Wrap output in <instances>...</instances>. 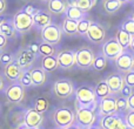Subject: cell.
<instances>
[{
	"instance_id": "6da1fadb",
	"label": "cell",
	"mask_w": 134,
	"mask_h": 129,
	"mask_svg": "<svg viewBox=\"0 0 134 129\" xmlns=\"http://www.w3.org/2000/svg\"><path fill=\"white\" fill-rule=\"evenodd\" d=\"M98 102L88 107H79L75 112V122L82 129L93 126L98 121Z\"/></svg>"
},
{
	"instance_id": "7a4b0ae2",
	"label": "cell",
	"mask_w": 134,
	"mask_h": 129,
	"mask_svg": "<svg viewBox=\"0 0 134 129\" xmlns=\"http://www.w3.org/2000/svg\"><path fill=\"white\" fill-rule=\"evenodd\" d=\"M76 100V108L79 107H88L93 103H97V97H95L94 87L91 85H81L74 90Z\"/></svg>"
},
{
	"instance_id": "3957f363",
	"label": "cell",
	"mask_w": 134,
	"mask_h": 129,
	"mask_svg": "<svg viewBox=\"0 0 134 129\" xmlns=\"http://www.w3.org/2000/svg\"><path fill=\"white\" fill-rule=\"evenodd\" d=\"M52 118L57 128L65 129L75 122V112L69 107H60L53 112Z\"/></svg>"
},
{
	"instance_id": "277c9868",
	"label": "cell",
	"mask_w": 134,
	"mask_h": 129,
	"mask_svg": "<svg viewBox=\"0 0 134 129\" xmlns=\"http://www.w3.org/2000/svg\"><path fill=\"white\" fill-rule=\"evenodd\" d=\"M41 39L42 41L47 42L49 45H53V46H57L58 44H60L61 39H63V31H61V27L57 24H54L52 21L51 24H48L47 26H45L41 31Z\"/></svg>"
},
{
	"instance_id": "5b68a950",
	"label": "cell",
	"mask_w": 134,
	"mask_h": 129,
	"mask_svg": "<svg viewBox=\"0 0 134 129\" xmlns=\"http://www.w3.org/2000/svg\"><path fill=\"white\" fill-rule=\"evenodd\" d=\"M12 21H13L16 33L19 34H26L33 28V16L24 12L23 9L18 11L14 14Z\"/></svg>"
},
{
	"instance_id": "8992f818",
	"label": "cell",
	"mask_w": 134,
	"mask_h": 129,
	"mask_svg": "<svg viewBox=\"0 0 134 129\" xmlns=\"http://www.w3.org/2000/svg\"><path fill=\"white\" fill-rule=\"evenodd\" d=\"M95 53L90 48V47H80L76 51H74V58H75V64L82 71L90 69L92 66L93 59H94Z\"/></svg>"
},
{
	"instance_id": "52a82bcc",
	"label": "cell",
	"mask_w": 134,
	"mask_h": 129,
	"mask_svg": "<svg viewBox=\"0 0 134 129\" xmlns=\"http://www.w3.org/2000/svg\"><path fill=\"white\" fill-rule=\"evenodd\" d=\"M97 123L101 129H125L126 122L122 115L112 114L106 116H98Z\"/></svg>"
},
{
	"instance_id": "ba28073f",
	"label": "cell",
	"mask_w": 134,
	"mask_h": 129,
	"mask_svg": "<svg viewBox=\"0 0 134 129\" xmlns=\"http://www.w3.org/2000/svg\"><path fill=\"white\" fill-rule=\"evenodd\" d=\"M74 90H75L74 82L69 79H60L55 81L53 85V92L55 96L63 100L68 99L72 95H74Z\"/></svg>"
},
{
	"instance_id": "9c48e42d",
	"label": "cell",
	"mask_w": 134,
	"mask_h": 129,
	"mask_svg": "<svg viewBox=\"0 0 134 129\" xmlns=\"http://www.w3.org/2000/svg\"><path fill=\"white\" fill-rule=\"evenodd\" d=\"M85 35L88 41H91L92 44L99 45L101 42H104L105 39H106V30L100 22L91 21L90 28H88L87 33Z\"/></svg>"
},
{
	"instance_id": "30bf717a",
	"label": "cell",
	"mask_w": 134,
	"mask_h": 129,
	"mask_svg": "<svg viewBox=\"0 0 134 129\" xmlns=\"http://www.w3.org/2000/svg\"><path fill=\"white\" fill-rule=\"evenodd\" d=\"M101 51L104 56L107 59V61H114L118 58L119 54L122 52V47L116 41L115 38H109L108 40H106L102 44Z\"/></svg>"
},
{
	"instance_id": "8fae6325",
	"label": "cell",
	"mask_w": 134,
	"mask_h": 129,
	"mask_svg": "<svg viewBox=\"0 0 134 129\" xmlns=\"http://www.w3.org/2000/svg\"><path fill=\"white\" fill-rule=\"evenodd\" d=\"M5 95L8 102L14 104L20 103L25 97V88L18 82H11V85L5 89Z\"/></svg>"
},
{
	"instance_id": "7c38bea8",
	"label": "cell",
	"mask_w": 134,
	"mask_h": 129,
	"mask_svg": "<svg viewBox=\"0 0 134 129\" xmlns=\"http://www.w3.org/2000/svg\"><path fill=\"white\" fill-rule=\"evenodd\" d=\"M35 59H37V55L33 54L27 47H23V48H20L15 53V55H14V60L18 62V64L21 67L23 71L32 68Z\"/></svg>"
},
{
	"instance_id": "4fadbf2b",
	"label": "cell",
	"mask_w": 134,
	"mask_h": 129,
	"mask_svg": "<svg viewBox=\"0 0 134 129\" xmlns=\"http://www.w3.org/2000/svg\"><path fill=\"white\" fill-rule=\"evenodd\" d=\"M133 60H134V54L128 48L122 49V52H121L118 55V58L114 60V62H115V68L118 69L120 73L125 74L126 72L132 69Z\"/></svg>"
},
{
	"instance_id": "5bb4252c",
	"label": "cell",
	"mask_w": 134,
	"mask_h": 129,
	"mask_svg": "<svg viewBox=\"0 0 134 129\" xmlns=\"http://www.w3.org/2000/svg\"><path fill=\"white\" fill-rule=\"evenodd\" d=\"M115 96L116 95L109 94L105 96L104 99L98 101V116H106V115H112V114H116L115 110Z\"/></svg>"
},
{
	"instance_id": "9a60e30c",
	"label": "cell",
	"mask_w": 134,
	"mask_h": 129,
	"mask_svg": "<svg viewBox=\"0 0 134 129\" xmlns=\"http://www.w3.org/2000/svg\"><path fill=\"white\" fill-rule=\"evenodd\" d=\"M44 121V114L39 113L38 110H35L34 108H31L28 110H26V113L24 114V125L30 129H37L40 127V125Z\"/></svg>"
},
{
	"instance_id": "2e32d148",
	"label": "cell",
	"mask_w": 134,
	"mask_h": 129,
	"mask_svg": "<svg viewBox=\"0 0 134 129\" xmlns=\"http://www.w3.org/2000/svg\"><path fill=\"white\" fill-rule=\"evenodd\" d=\"M106 83L108 85L109 90H111V94L113 95H119L122 86L125 85V81H124V74L120 72H114L111 73L106 79H105Z\"/></svg>"
},
{
	"instance_id": "e0dca14e",
	"label": "cell",
	"mask_w": 134,
	"mask_h": 129,
	"mask_svg": "<svg viewBox=\"0 0 134 129\" xmlns=\"http://www.w3.org/2000/svg\"><path fill=\"white\" fill-rule=\"evenodd\" d=\"M55 56L57 60H58V66L61 69H71L75 64V58H74L73 49H63Z\"/></svg>"
},
{
	"instance_id": "ac0fdd59",
	"label": "cell",
	"mask_w": 134,
	"mask_h": 129,
	"mask_svg": "<svg viewBox=\"0 0 134 129\" xmlns=\"http://www.w3.org/2000/svg\"><path fill=\"white\" fill-rule=\"evenodd\" d=\"M51 22H52V15L47 11L39 9L33 15V28H35L38 31H41L45 26H47Z\"/></svg>"
},
{
	"instance_id": "d6986e66",
	"label": "cell",
	"mask_w": 134,
	"mask_h": 129,
	"mask_svg": "<svg viewBox=\"0 0 134 129\" xmlns=\"http://www.w3.org/2000/svg\"><path fill=\"white\" fill-rule=\"evenodd\" d=\"M21 73H23V69H21V67L19 66L15 60H13L8 64L4 66V75L6 76V79L9 82H15V81H18Z\"/></svg>"
},
{
	"instance_id": "ffe728a7",
	"label": "cell",
	"mask_w": 134,
	"mask_h": 129,
	"mask_svg": "<svg viewBox=\"0 0 134 129\" xmlns=\"http://www.w3.org/2000/svg\"><path fill=\"white\" fill-rule=\"evenodd\" d=\"M30 75L32 80V86L41 87L47 81V74L41 67H32L30 68Z\"/></svg>"
},
{
	"instance_id": "44dd1931",
	"label": "cell",
	"mask_w": 134,
	"mask_h": 129,
	"mask_svg": "<svg viewBox=\"0 0 134 129\" xmlns=\"http://www.w3.org/2000/svg\"><path fill=\"white\" fill-rule=\"evenodd\" d=\"M0 33H1L2 35H5L7 39L15 38L16 31H15V27H14V25H13L12 19H4V20H0Z\"/></svg>"
},
{
	"instance_id": "7402d4cb",
	"label": "cell",
	"mask_w": 134,
	"mask_h": 129,
	"mask_svg": "<svg viewBox=\"0 0 134 129\" xmlns=\"http://www.w3.org/2000/svg\"><path fill=\"white\" fill-rule=\"evenodd\" d=\"M67 5H72V6H76L80 8L82 12L88 13L97 4V0H66Z\"/></svg>"
},
{
	"instance_id": "603a6c76",
	"label": "cell",
	"mask_w": 134,
	"mask_h": 129,
	"mask_svg": "<svg viewBox=\"0 0 134 129\" xmlns=\"http://www.w3.org/2000/svg\"><path fill=\"white\" fill-rule=\"evenodd\" d=\"M48 11L51 14H64L67 7L66 0H48Z\"/></svg>"
},
{
	"instance_id": "cb8c5ba5",
	"label": "cell",
	"mask_w": 134,
	"mask_h": 129,
	"mask_svg": "<svg viewBox=\"0 0 134 129\" xmlns=\"http://www.w3.org/2000/svg\"><path fill=\"white\" fill-rule=\"evenodd\" d=\"M41 68L44 69L45 72H48V73H52V72L57 71L59 68L58 66V60H57L55 55H48V56H42L41 60Z\"/></svg>"
},
{
	"instance_id": "d4e9b609",
	"label": "cell",
	"mask_w": 134,
	"mask_h": 129,
	"mask_svg": "<svg viewBox=\"0 0 134 129\" xmlns=\"http://www.w3.org/2000/svg\"><path fill=\"white\" fill-rule=\"evenodd\" d=\"M65 18H68V19H72V20H80L81 18L86 16L85 12H82L80 8H78L76 6H72V5H67L66 9H65Z\"/></svg>"
},
{
	"instance_id": "484cf974",
	"label": "cell",
	"mask_w": 134,
	"mask_h": 129,
	"mask_svg": "<svg viewBox=\"0 0 134 129\" xmlns=\"http://www.w3.org/2000/svg\"><path fill=\"white\" fill-rule=\"evenodd\" d=\"M94 93H95L97 101H99V100L104 99L105 96H107V95L111 94V90H109V87H108V85L106 83V81L101 80V81H99V82L95 85Z\"/></svg>"
},
{
	"instance_id": "4316f807",
	"label": "cell",
	"mask_w": 134,
	"mask_h": 129,
	"mask_svg": "<svg viewBox=\"0 0 134 129\" xmlns=\"http://www.w3.org/2000/svg\"><path fill=\"white\" fill-rule=\"evenodd\" d=\"M122 6V2L119 0H104L102 1V9L107 14H114Z\"/></svg>"
},
{
	"instance_id": "83f0119b",
	"label": "cell",
	"mask_w": 134,
	"mask_h": 129,
	"mask_svg": "<svg viewBox=\"0 0 134 129\" xmlns=\"http://www.w3.org/2000/svg\"><path fill=\"white\" fill-rule=\"evenodd\" d=\"M76 20H72V19L65 18L63 20V25L60 26L63 34L66 35H75L76 34Z\"/></svg>"
},
{
	"instance_id": "f1b7e54d",
	"label": "cell",
	"mask_w": 134,
	"mask_h": 129,
	"mask_svg": "<svg viewBox=\"0 0 134 129\" xmlns=\"http://www.w3.org/2000/svg\"><path fill=\"white\" fill-rule=\"evenodd\" d=\"M116 41L120 44V46L122 47V49H126L130 47V44H131V40H132V35L128 34L124 28H119L118 30V33H116Z\"/></svg>"
},
{
	"instance_id": "f546056e",
	"label": "cell",
	"mask_w": 134,
	"mask_h": 129,
	"mask_svg": "<svg viewBox=\"0 0 134 129\" xmlns=\"http://www.w3.org/2000/svg\"><path fill=\"white\" fill-rule=\"evenodd\" d=\"M115 110H116V114L122 115V116H125V114L130 110L128 109V102L126 97L121 96V95H116L115 96Z\"/></svg>"
},
{
	"instance_id": "4dcf8cb0",
	"label": "cell",
	"mask_w": 134,
	"mask_h": 129,
	"mask_svg": "<svg viewBox=\"0 0 134 129\" xmlns=\"http://www.w3.org/2000/svg\"><path fill=\"white\" fill-rule=\"evenodd\" d=\"M106 66H107V59L104 56V54L102 53L95 54L91 68H92L93 71H95V72H101V71H104V69L106 68Z\"/></svg>"
},
{
	"instance_id": "1f68e13d",
	"label": "cell",
	"mask_w": 134,
	"mask_h": 129,
	"mask_svg": "<svg viewBox=\"0 0 134 129\" xmlns=\"http://www.w3.org/2000/svg\"><path fill=\"white\" fill-rule=\"evenodd\" d=\"M57 51L55 47L53 45H49L45 41H41L39 44V51H38V55L41 56H48V55H55Z\"/></svg>"
},
{
	"instance_id": "d6a6232c",
	"label": "cell",
	"mask_w": 134,
	"mask_h": 129,
	"mask_svg": "<svg viewBox=\"0 0 134 129\" xmlns=\"http://www.w3.org/2000/svg\"><path fill=\"white\" fill-rule=\"evenodd\" d=\"M48 101H47L46 97L44 96H38L37 99L34 100V104H33V108L35 109V110H38L39 113H42L44 114L45 112H47V109H48Z\"/></svg>"
},
{
	"instance_id": "836d02e7",
	"label": "cell",
	"mask_w": 134,
	"mask_h": 129,
	"mask_svg": "<svg viewBox=\"0 0 134 129\" xmlns=\"http://www.w3.org/2000/svg\"><path fill=\"white\" fill-rule=\"evenodd\" d=\"M90 25H91V20L88 18H86V16L78 20V22H76V34L85 35L87 33L88 28H90Z\"/></svg>"
},
{
	"instance_id": "e575fe53",
	"label": "cell",
	"mask_w": 134,
	"mask_h": 129,
	"mask_svg": "<svg viewBox=\"0 0 134 129\" xmlns=\"http://www.w3.org/2000/svg\"><path fill=\"white\" fill-rule=\"evenodd\" d=\"M18 82L20 83L24 88H27V87H31V86H32V80H31V75H30V69L23 71V73H21Z\"/></svg>"
},
{
	"instance_id": "d590c367",
	"label": "cell",
	"mask_w": 134,
	"mask_h": 129,
	"mask_svg": "<svg viewBox=\"0 0 134 129\" xmlns=\"http://www.w3.org/2000/svg\"><path fill=\"white\" fill-rule=\"evenodd\" d=\"M121 28L126 31L128 34H131L132 37H134V19L131 16V18H127L121 25Z\"/></svg>"
},
{
	"instance_id": "8d00e7d4",
	"label": "cell",
	"mask_w": 134,
	"mask_h": 129,
	"mask_svg": "<svg viewBox=\"0 0 134 129\" xmlns=\"http://www.w3.org/2000/svg\"><path fill=\"white\" fill-rule=\"evenodd\" d=\"M13 60H14V55L12 53H9V52L2 51L1 53H0V63H1L2 66H6V64L12 62Z\"/></svg>"
},
{
	"instance_id": "74e56055",
	"label": "cell",
	"mask_w": 134,
	"mask_h": 129,
	"mask_svg": "<svg viewBox=\"0 0 134 129\" xmlns=\"http://www.w3.org/2000/svg\"><path fill=\"white\" fill-rule=\"evenodd\" d=\"M124 81H125L126 85L134 88V69H131V71L126 72L124 74Z\"/></svg>"
},
{
	"instance_id": "f35d334b",
	"label": "cell",
	"mask_w": 134,
	"mask_h": 129,
	"mask_svg": "<svg viewBox=\"0 0 134 129\" xmlns=\"http://www.w3.org/2000/svg\"><path fill=\"white\" fill-rule=\"evenodd\" d=\"M124 119H125L126 125H127L128 127L134 129V110H128L127 113L125 114Z\"/></svg>"
},
{
	"instance_id": "ab89813d",
	"label": "cell",
	"mask_w": 134,
	"mask_h": 129,
	"mask_svg": "<svg viewBox=\"0 0 134 129\" xmlns=\"http://www.w3.org/2000/svg\"><path fill=\"white\" fill-rule=\"evenodd\" d=\"M132 92H133V88L131 87V86H128V85H126V83H125V85L122 86V88H121L119 95H121V96H124V97H126V99H127V97L132 94Z\"/></svg>"
},
{
	"instance_id": "60d3db41",
	"label": "cell",
	"mask_w": 134,
	"mask_h": 129,
	"mask_svg": "<svg viewBox=\"0 0 134 129\" xmlns=\"http://www.w3.org/2000/svg\"><path fill=\"white\" fill-rule=\"evenodd\" d=\"M23 11H24V12H26V13H27V14H30L31 16H33L35 13H37L38 11H39V8H35V7L33 6V5L28 4V5H26V6L24 7V8H23Z\"/></svg>"
},
{
	"instance_id": "b9f144b4",
	"label": "cell",
	"mask_w": 134,
	"mask_h": 129,
	"mask_svg": "<svg viewBox=\"0 0 134 129\" xmlns=\"http://www.w3.org/2000/svg\"><path fill=\"white\" fill-rule=\"evenodd\" d=\"M27 48L30 49L33 54L38 55V51H39V42H35V41L34 42H31V44L27 46Z\"/></svg>"
},
{
	"instance_id": "7bdbcfd3",
	"label": "cell",
	"mask_w": 134,
	"mask_h": 129,
	"mask_svg": "<svg viewBox=\"0 0 134 129\" xmlns=\"http://www.w3.org/2000/svg\"><path fill=\"white\" fill-rule=\"evenodd\" d=\"M7 41H8V39L0 33V52L5 51V48L7 47Z\"/></svg>"
},
{
	"instance_id": "ee69618b",
	"label": "cell",
	"mask_w": 134,
	"mask_h": 129,
	"mask_svg": "<svg viewBox=\"0 0 134 129\" xmlns=\"http://www.w3.org/2000/svg\"><path fill=\"white\" fill-rule=\"evenodd\" d=\"M127 102H128V109L134 110V90L132 92V94L127 97Z\"/></svg>"
},
{
	"instance_id": "f6af8a7d",
	"label": "cell",
	"mask_w": 134,
	"mask_h": 129,
	"mask_svg": "<svg viewBox=\"0 0 134 129\" xmlns=\"http://www.w3.org/2000/svg\"><path fill=\"white\" fill-rule=\"evenodd\" d=\"M7 9V0H0V16L6 12Z\"/></svg>"
},
{
	"instance_id": "bcb514c9",
	"label": "cell",
	"mask_w": 134,
	"mask_h": 129,
	"mask_svg": "<svg viewBox=\"0 0 134 129\" xmlns=\"http://www.w3.org/2000/svg\"><path fill=\"white\" fill-rule=\"evenodd\" d=\"M65 129H82V128H81L80 126H79L76 122H74V123H72L71 126H68V127H66Z\"/></svg>"
},
{
	"instance_id": "7dc6e473",
	"label": "cell",
	"mask_w": 134,
	"mask_h": 129,
	"mask_svg": "<svg viewBox=\"0 0 134 129\" xmlns=\"http://www.w3.org/2000/svg\"><path fill=\"white\" fill-rule=\"evenodd\" d=\"M131 52L134 54V37H132V40H131V44H130V47H128Z\"/></svg>"
},
{
	"instance_id": "c3c4849f",
	"label": "cell",
	"mask_w": 134,
	"mask_h": 129,
	"mask_svg": "<svg viewBox=\"0 0 134 129\" xmlns=\"http://www.w3.org/2000/svg\"><path fill=\"white\" fill-rule=\"evenodd\" d=\"M85 129H101V128L99 127V125H98V123H95V125L90 126V127H87V128H85Z\"/></svg>"
},
{
	"instance_id": "681fc988",
	"label": "cell",
	"mask_w": 134,
	"mask_h": 129,
	"mask_svg": "<svg viewBox=\"0 0 134 129\" xmlns=\"http://www.w3.org/2000/svg\"><path fill=\"white\" fill-rule=\"evenodd\" d=\"M2 89H4V79L0 75V90H2Z\"/></svg>"
},
{
	"instance_id": "f907efd6",
	"label": "cell",
	"mask_w": 134,
	"mask_h": 129,
	"mask_svg": "<svg viewBox=\"0 0 134 129\" xmlns=\"http://www.w3.org/2000/svg\"><path fill=\"white\" fill-rule=\"evenodd\" d=\"M15 129H30V128H27L25 125H24V123H20V125H19V126H18V127H16Z\"/></svg>"
},
{
	"instance_id": "816d5d0a",
	"label": "cell",
	"mask_w": 134,
	"mask_h": 129,
	"mask_svg": "<svg viewBox=\"0 0 134 129\" xmlns=\"http://www.w3.org/2000/svg\"><path fill=\"white\" fill-rule=\"evenodd\" d=\"M119 1H121L122 4H127V2H130V0H119Z\"/></svg>"
},
{
	"instance_id": "f5cc1de1",
	"label": "cell",
	"mask_w": 134,
	"mask_h": 129,
	"mask_svg": "<svg viewBox=\"0 0 134 129\" xmlns=\"http://www.w3.org/2000/svg\"><path fill=\"white\" fill-rule=\"evenodd\" d=\"M130 2H131L132 5H134V0H130Z\"/></svg>"
},
{
	"instance_id": "db71d44e",
	"label": "cell",
	"mask_w": 134,
	"mask_h": 129,
	"mask_svg": "<svg viewBox=\"0 0 134 129\" xmlns=\"http://www.w3.org/2000/svg\"><path fill=\"white\" fill-rule=\"evenodd\" d=\"M125 129H133V128H131V127H128V126H126V128Z\"/></svg>"
},
{
	"instance_id": "11a10c76",
	"label": "cell",
	"mask_w": 134,
	"mask_h": 129,
	"mask_svg": "<svg viewBox=\"0 0 134 129\" xmlns=\"http://www.w3.org/2000/svg\"><path fill=\"white\" fill-rule=\"evenodd\" d=\"M132 69H134V60H133V66H132Z\"/></svg>"
},
{
	"instance_id": "9f6ffc18",
	"label": "cell",
	"mask_w": 134,
	"mask_h": 129,
	"mask_svg": "<svg viewBox=\"0 0 134 129\" xmlns=\"http://www.w3.org/2000/svg\"><path fill=\"white\" fill-rule=\"evenodd\" d=\"M41 1H48V0H41Z\"/></svg>"
},
{
	"instance_id": "6f0895ef",
	"label": "cell",
	"mask_w": 134,
	"mask_h": 129,
	"mask_svg": "<svg viewBox=\"0 0 134 129\" xmlns=\"http://www.w3.org/2000/svg\"><path fill=\"white\" fill-rule=\"evenodd\" d=\"M132 18H133V19H134V13H133V15H132Z\"/></svg>"
},
{
	"instance_id": "680465c9",
	"label": "cell",
	"mask_w": 134,
	"mask_h": 129,
	"mask_svg": "<svg viewBox=\"0 0 134 129\" xmlns=\"http://www.w3.org/2000/svg\"><path fill=\"white\" fill-rule=\"evenodd\" d=\"M55 129H61V128H55Z\"/></svg>"
},
{
	"instance_id": "91938a15",
	"label": "cell",
	"mask_w": 134,
	"mask_h": 129,
	"mask_svg": "<svg viewBox=\"0 0 134 129\" xmlns=\"http://www.w3.org/2000/svg\"><path fill=\"white\" fill-rule=\"evenodd\" d=\"M37 129H39V128H37Z\"/></svg>"
}]
</instances>
